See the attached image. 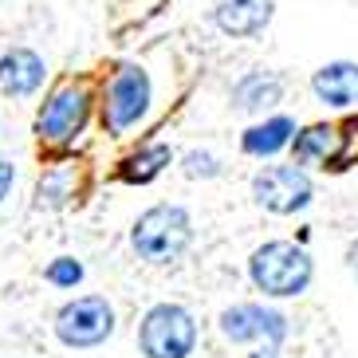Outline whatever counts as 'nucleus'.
Segmentation results:
<instances>
[{"label":"nucleus","mask_w":358,"mask_h":358,"mask_svg":"<svg viewBox=\"0 0 358 358\" xmlns=\"http://www.w3.org/2000/svg\"><path fill=\"white\" fill-rule=\"evenodd\" d=\"M248 280L264 299H295L315 280V260L295 241H268L248 256Z\"/></svg>","instance_id":"1"},{"label":"nucleus","mask_w":358,"mask_h":358,"mask_svg":"<svg viewBox=\"0 0 358 358\" xmlns=\"http://www.w3.org/2000/svg\"><path fill=\"white\" fill-rule=\"evenodd\" d=\"M130 248L138 260L166 268L193 248V217L185 205H154L130 224Z\"/></svg>","instance_id":"2"},{"label":"nucleus","mask_w":358,"mask_h":358,"mask_svg":"<svg viewBox=\"0 0 358 358\" xmlns=\"http://www.w3.org/2000/svg\"><path fill=\"white\" fill-rule=\"evenodd\" d=\"M91 87L87 83H64L43 99L40 115H36V138L52 150H67L79 142L91 118Z\"/></svg>","instance_id":"3"},{"label":"nucleus","mask_w":358,"mask_h":358,"mask_svg":"<svg viewBox=\"0 0 358 358\" xmlns=\"http://www.w3.org/2000/svg\"><path fill=\"white\" fill-rule=\"evenodd\" d=\"M138 350L146 358H189L197 350V319L181 303H154L138 323Z\"/></svg>","instance_id":"4"},{"label":"nucleus","mask_w":358,"mask_h":358,"mask_svg":"<svg viewBox=\"0 0 358 358\" xmlns=\"http://www.w3.org/2000/svg\"><path fill=\"white\" fill-rule=\"evenodd\" d=\"M154 103V83L138 64H122L103 87V130L122 138L150 115Z\"/></svg>","instance_id":"5"},{"label":"nucleus","mask_w":358,"mask_h":358,"mask_svg":"<svg viewBox=\"0 0 358 358\" xmlns=\"http://www.w3.org/2000/svg\"><path fill=\"white\" fill-rule=\"evenodd\" d=\"M115 335V307L106 295H79L55 311V338L71 350L103 347Z\"/></svg>","instance_id":"6"},{"label":"nucleus","mask_w":358,"mask_h":358,"mask_svg":"<svg viewBox=\"0 0 358 358\" xmlns=\"http://www.w3.org/2000/svg\"><path fill=\"white\" fill-rule=\"evenodd\" d=\"M252 201L260 209L275 213V217H295L315 201V181L307 173V166L292 162V166H264L252 178Z\"/></svg>","instance_id":"7"},{"label":"nucleus","mask_w":358,"mask_h":358,"mask_svg":"<svg viewBox=\"0 0 358 358\" xmlns=\"http://www.w3.org/2000/svg\"><path fill=\"white\" fill-rule=\"evenodd\" d=\"M221 335L236 347H256V343H272V347H284L287 335H292V323H287L284 311H275L268 303H232L217 315Z\"/></svg>","instance_id":"8"},{"label":"nucleus","mask_w":358,"mask_h":358,"mask_svg":"<svg viewBox=\"0 0 358 358\" xmlns=\"http://www.w3.org/2000/svg\"><path fill=\"white\" fill-rule=\"evenodd\" d=\"M284 91H287L284 75L256 67V71L241 75V79L232 83L229 103H232V110H241V115H268V110H275V106L284 103Z\"/></svg>","instance_id":"9"},{"label":"nucleus","mask_w":358,"mask_h":358,"mask_svg":"<svg viewBox=\"0 0 358 358\" xmlns=\"http://www.w3.org/2000/svg\"><path fill=\"white\" fill-rule=\"evenodd\" d=\"M275 16L272 0H213V24L232 40H252L260 36Z\"/></svg>","instance_id":"10"},{"label":"nucleus","mask_w":358,"mask_h":358,"mask_svg":"<svg viewBox=\"0 0 358 358\" xmlns=\"http://www.w3.org/2000/svg\"><path fill=\"white\" fill-rule=\"evenodd\" d=\"M48 79V64L32 48H8L0 52V91L8 99H32Z\"/></svg>","instance_id":"11"},{"label":"nucleus","mask_w":358,"mask_h":358,"mask_svg":"<svg viewBox=\"0 0 358 358\" xmlns=\"http://www.w3.org/2000/svg\"><path fill=\"white\" fill-rule=\"evenodd\" d=\"M311 95L331 110L358 106V64L355 59H331L311 75Z\"/></svg>","instance_id":"12"},{"label":"nucleus","mask_w":358,"mask_h":358,"mask_svg":"<svg viewBox=\"0 0 358 358\" xmlns=\"http://www.w3.org/2000/svg\"><path fill=\"white\" fill-rule=\"evenodd\" d=\"M292 158L299 166H338V154H343V127H331V122H311V127H299L292 134Z\"/></svg>","instance_id":"13"},{"label":"nucleus","mask_w":358,"mask_h":358,"mask_svg":"<svg viewBox=\"0 0 358 358\" xmlns=\"http://www.w3.org/2000/svg\"><path fill=\"white\" fill-rule=\"evenodd\" d=\"M295 118L292 115H264V122H252V127L241 134V150L248 158H275L280 150L292 146L295 134Z\"/></svg>","instance_id":"14"},{"label":"nucleus","mask_w":358,"mask_h":358,"mask_svg":"<svg viewBox=\"0 0 358 358\" xmlns=\"http://www.w3.org/2000/svg\"><path fill=\"white\" fill-rule=\"evenodd\" d=\"M75 189H79V178H75V162H55V166H48L40 173V181H36V209H64V205H71Z\"/></svg>","instance_id":"15"},{"label":"nucleus","mask_w":358,"mask_h":358,"mask_svg":"<svg viewBox=\"0 0 358 358\" xmlns=\"http://www.w3.org/2000/svg\"><path fill=\"white\" fill-rule=\"evenodd\" d=\"M169 162H173V150H169L166 142H150V146H142L138 154H130L118 173H122V181H130V185H150Z\"/></svg>","instance_id":"16"},{"label":"nucleus","mask_w":358,"mask_h":358,"mask_svg":"<svg viewBox=\"0 0 358 358\" xmlns=\"http://www.w3.org/2000/svg\"><path fill=\"white\" fill-rule=\"evenodd\" d=\"M181 173L193 181H213L224 173V162L217 158V154H209V150H189L185 158H181Z\"/></svg>","instance_id":"17"},{"label":"nucleus","mask_w":358,"mask_h":358,"mask_svg":"<svg viewBox=\"0 0 358 358\" xmlns=\"http://www.w3.org/2000/svg\"><path fill=\"white\" fill-rule=\"evenodd\" d=\"M83 275H87V268L75 260V256H55V260L43 268V280H48L52 287H79Z\"/></svg>","instance_id":"18"},{"label":"nucleus","mask_w":358,"mask_h":358,"mask_svg":"<svg viewBox=\"0 0 358 358\" xmlns=\"http://www.w3.org/2000/svg\"><path fill=\"white\" fill-rule=\"evenodd\" d=\"M358 166V118H350L347 127H343V154H338V166Z\"/></svg>","instance_id":"19"},{"label":"nucleus","mask_w":358,"mask_h":358,"mask_svg":"<svg viewBox=\"0 0 358 358\" xmlns=\"http://www.w3.org/2000/svg\"><path fill=\"white\" fill-rule=\"evenodd\" d=\"M12 185H16V166L12 162H0V201L12 193Z\"/></svg>","instance_id":"20"},{"label":"nucleus","mask_w":358,"mask_h":358,"mask_svg":"<svg viewBox=\"0 0 358 358\" xmlns=\"http://www.w3.org/2000/svg\"><path fill=\"white\" fill-rule=\"evenodd\" d=\"M248 358H280V347H272V343H256V350Z\"/></svg>","instance_id":"21"},{"label":"nucleus","mask_w":358,"mask_h":358,"mask_svg":"<svg viewBox=\"0 0 358 358\" xmlns=\"http://www.w3.org/2000/svg\"><path fill=\"white\" fill-rule=\"evenodd\" d=\"M347 264L358 272V241H350V244H347Z\"/></svg>","instance_id":"22"}]
</instances>
